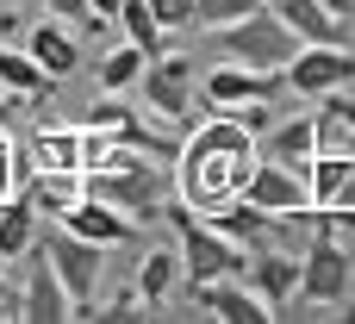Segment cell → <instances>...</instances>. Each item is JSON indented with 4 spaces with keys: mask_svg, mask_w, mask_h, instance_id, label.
<instances>
[{
    "mask_svg": "<svg viewBox=\"0 0 355 324\" xmlns=\"http://www.w3.org/2000/svg\"><path fill=\"white\" fill-rule=\"evenodd\" d=\"M175 156H181V200L193 212H212L243 194L256 169V131H243V119L231 112H200V125L187 131Z\"/></svg>",
    "mask_w": 355,
    "mask_h": 324,
    "instance_id": "1",
    "label": "cell"
},
{
    "mask_svg": "<svg viewBox=\"0 0 355 324\" xmlns=\"http://www.w3.org/2000/svg\"><path fill=\"white\" fill-rule=\"evenodd\" d=\"M81 194L119 206L125 219H162V206H168L175 187H168V175H162L156 156H144L131 144H112L100 169H81Z\"/></svg>",
    "mask_w": 355,
    "mask_h": 324,
    "instance_id": "2",
    "label": "cell"
},
{
    "mask_svg": "<svg viewBox=\"0 0 355 324\" xmlns=\"http://www.w3.org/2000/svg\"><path fill=\"white\" fill-rule=\"evenodd\" d=\"M162 219L175 225V256H181V275L187 281H218V275H243V250L212 225V219H193V206H162Z\"/></svg>",
    "mask_w": 355,
    "mask_h": 324,
    "instance_id": "3",
    "label": "cell"
},
{
    "mask_svg": "<svg viewBox=\"0 0 355 324\" xmlns=\"http://www.w3.org/2000/svg\"><path fill=\"white\" fill-rule=\"evenodd\" d=\"M349 300V256H343V237H324L312 231L306 250H300V293L281 318H318L324 306H343Z\"/></svg>",
    "mask_w": 355,
    "mask_h": 324,
    "instance_id": "4",
    "label": "cell"
},
{
    "mask_svg": "<svg viewBox=\"0 0 355 324\" xmlns=\"http://www.w3.org/2000/svg\"><path fill=\"white\" fill-rule=\"evenodd\" d=\"M212 37H218V50H225L231 62H250V69H287L293 50H300V37L287 31V19H281L275 6L243 12L237 25H225V31H212Z\"/></svg>",
    "mask_w": 355,
    "mask_h": 324,
    "instance_id": "5",
    "label": "cell"
},
{
    "mask_svg": "<svg viewBox=\"0 0 355 324\" xmlns=\"http://www.w3.org/2000/svg\"><path fill=\"white\" fill-rule=\"evenodd\" d=\"M37 250L50 256V268H56V281H62V293H69V306H87L94 300V287H100V275H106V250L100 244H87V237H75L69 225H37Z\"/></svg>",
    "mask_w": 355,
    "mask_h": 324,
    "instance_id": "6",
    "label": "cell"
},
{
    "mask_svg": "<svg viewBox=\"0 0 355 324\" xmlns=\"http://www.w3.org/2000/svg\"><path fill=\"white\" fill-rule=\"evenodd\" d=\"M193 56H175V50H156L150 62H144V75H137V87H144V106L162 119V125H187L193 119Z\"/></svg>",
    "mask_w": 355,
    "mask_h": 324,
    "instance_id": "7",
    "label": "cell"
},
{
    "mask_svg": "<svg viewBox=\"0 0 355 324\" xmlns=\"http://www.w3.org/2000/svg\"><path fill=\"white\" fill-rule=\"evenodd\" d=\"M281 87H287V75L281 69H250V62H218V69H206L200 75V100H206V112H237V106H250V100H281Z\"/></svg>",
    "mask_w": 355,
    "mask_h": 324,
    "instance_id": "8",
    "label": "cell"
},
{
    "mask_svg": "<svg viewBox=\"0 0 355 324\" xmlns=\"http://www.w3.org/2000/svg\"><path fill=\"white\" fill-rule=\"evenodd\" d=\"M281 75H287L293 94H312V100H318V94H337V87L355 81V50L349 44H300Z\"/></svg>",
    "mask_w": 355,
    "mask_h": 324,
    "instance_id": "9",
    "label": "cell"
},
{
    "mask_svg": "<svg viewBox=\"0 0 355 324\" xmlns=\"http://www.w3.org/2000/svg\"><path fill=\"white\" fill-rule=\"evenodd\" d=\"M243 281L256 287V300L281 318L300 293V250H250L243 256Z\"/></svg>",
    "mask_w": 355,
    "mask_h": 324,
    "instance_id": "10",
    "label": "cell"
},
{
    "mask_svg": "<svg viewBox=\"0 0 355 324\" xmlns=\"http://www.w3.org/2000/svg\"><path fill=\"white\" fill-rule=\"evenodd\" d=\"M193 306L206 312V318L218 324H268L275 312L256 300V287L243 281V275H218V281H193Z\"/></svg>",
    "mask_w": 355,
    "mask_h": 324,
    "instance_id": "11",
    "label": "cell"
},
{
    "mask_svg": "<svg viewBox=\"0 0 355 324\" xmlns=\"http://www.w3.org/2000/svg\"><path fill=\"white\" fill-rule=\"evenodd\" d=\"M56 225H69L75 237H87V244H100V250H119V244L137 237V219H125L119 206H106V200H94V194H75V200L56 212Z\"/></svg>",
    "mask_w": 355,
    "mask_h": 324,
    "instance_id": "12",
    "label": "cell"
},
{
    "mask_svg": "<svg viewBox=\"0 0 355 324\" xmlns=\"http://www.w3.org/2000/svg\"><path fill=\"white\" fill-rule=\"evenodd\" d=\"M243 200H256L262 212H312L306 175H300V169H287V162H268V156H256L250 181H243Z\"/></svg>",
    "mask_w": 355,
    "mask_h": 324,
    "instance_id": "13",
    "label": "cell"
},
{
    "mask_svg": "<svg viewBox=\"0 0 355 324\" xmlns=\"http://www.w3.org/2000/svg\"><path fill=\"white\" fill-rule=\"evenodd\" d=\"M25 262H31V275H25V293H19V318H31V324H62V318H69V293H62V281H56L50 256L31 244V250H25Z\"/></svg>",
    "mask_w": 355,
    "mask_h": 324,
    "instance_id": "14",
    "label": "cell"
},
{
    "mask_svg": "<svg viewBox=\"0 0 355 324\" xmlns=\"http://www.w3.org/2000/svg\"><path fill=\"white\" fill-rule=\"evenodd\" d=\"M25 56H31L50 81H62V75H75V69H81V44H75V31H69L62 19H50V12L25 31Z\"/></svg>",
    "mask_w": 355,
    "mask_h": 324,
    "instance_id": "15",
    "label": "cell"
},
{
    "mask_svg": "<svg viewBox=\"0 0 355 324\" xmlns=\"http://www.w3.org/2000/svg\"><path fill=\"white\" fill-rule=\"evenodd\" d=\"M275 12L287 19V31L300 44H349V25L331 6H318V0H275Z\"/></svg>",
    "mask_w": 355,
    "mask_h": 324,
    "instance_id": "16",
    "label": "cell"
},
{
    "mask_svg": "<svg viewBox=\"0 0 355 324\" xmlns=\"http://www.w3.org/2000/svg\"><path fill=\"white\" fill-rule=\"evenodd\" d=\"M256 156H268V162H287V169H300V175H306V162L318 156V137H312V112L268 125V137H262V150H256Z\"/></svg>",
    "mask_w": 355,
    "mask_h": 324,
    "instance_id": "17",
    "label": "cell"
},
{
    "mask_svg": "<svg viewBox=\"0 0 355 324\" xmlns=\"http://www.w3.org/2000/svg\"><path fill=\"white\" fill-rule=\"evenodd\" d=\"M31 244H37V206H31L25 187H19V194L0 200V262H25Z\"/></svg>",
    "mask_w": 355,
    "mask_h": 324,
    "instance_id": "18",
    "label": "cell"
},
{
    "mask_svg": "<svg viewBox=\"0 0 355 324\" xmlns=\"http://www.w3.org/2000/svg\"><path fill=\"white\" fill-rule=\"evenodd\" d=\"M175 287H181V256L175 250H150L144 268H137V300L144 306H168Z\"/></svg>",
    "mask_w": 355,
    "mask_h": 324,
    "instance_id": "19",
    "label": "cell"
},
{
    "mask_svg": "<svg viewBox=\"0 0 355 324\" xmlns=\"http://www.w3.org/2000/svg\"><path fill=\"white\" fill-rule=\"evenodd\" d=\"M75 194H81V169H50V162H44V175L25 181V200H31L37 212H50V219H56Z\"/></svg>",
    "mask_w": 355,
    "mask_h": 324,
    "instance_id": "20",
    "label": "cell"
},
{
    "mask_svg": "<svg viewBox=\"0 0 355 324\" xmlns=\"http://www.w3.org/2000/svg\"><path fill=\"white\" fill-rule=\"evenodd\" d=\"M0 87L25 94V100H50V94H56V81H50L25 50H6V44H0Z\"/></svg>",
    "mask_w": 355,
    "mask_h": 324,
    "instance_id": "21",
    "label": "cell"
},
{
    "mask_svg": "<svg viewBox=\"0 0 355 324\" xmlns=\"http://www.w3.org/2000/svg\"><path fill=\"white\" fill-rule=\"evenodd\" d=\"M144 62H150V56H144L131 37H125L119 50H106V56H100V94H125V87H137Z\"/></svg>",
    "mask_w": 355,
    "mask_h": 324,
    "instance_id": "22",
    "label": "cell"
},
{
    "mask_svg": "<svg viewBox=\"0 0 355 324\" xmlns=\"http://www.w3.org/2000/svg\"><path fill=\"white\" fill-rule=\"evenodd\" d=\"M112 19L125 25V37H131V44L144 50V56H156V50H162V37H168V31L156 25V12H150V0H119V12H112Z\"/></svg>",
    "mask_w": 355,
    "mask_h": 324,
    "instance_id": "23",
    "label": "cell"
},
{
    "mask_svg": "<svg viewBox=\"0 0 355 324\" xmlns=\"http://www.w3.org/2000/svg\"><path fill=\"white\" fill-rule=\"evenodd\" d=\"M256 6H268V0H193V31H225Z\"/></svg>",
    "mask_w": 355,
    "mask_h": 324,
    "instance_id": "24",
    "label": "cell"
},
{
    "mask_svg": "<svg viewBox=\"0 0 355 324\" xmlns=\"http://www.w3.org/2000/svg\"><path fill=\"white\" fill-rule=\"evenodd\" d=\"M312 137H318V150H324V156H355V131L331 112V106H318V112H312Z\"/></svg>",
    "mask_w": 355,
    "mask_h": 324,
    "instance_id": "25",
    "label": "cell"
},
{
    "mask_svg": "<svg viewBox=\"0 0 355 324\" xmlns=\"http://www.w3.org/2000/svg\"><path fill=\"white\" fill-rule=\"evenodd\" d=\"M37 156L50 169H81V131H37Z\"/></svg>",
    "mask_w": 355,
    "mask_h": 324,
    "instance_id": "26",
    "label": "cell"
},
{
    "mask_svg": "<svg viewBox=\"0 0 355 324\" xmlns=\"http://www.w3.org/2000/svg\"><path fill=\"white\" fill-rule=\"evenodd\" d=\"M25 181H31V169H25V150L0 137V200H6V194H19Z\"/></svg>",
    "mask_w": 355,
    "mask_h": 324,
    "instance_id": "27",
    "label": "cell"
},
{
    "mask_svg": "<svg viewBox=\"0 0 355 324\" xmlns=\"http://www.w3.org/2000/svg\"><path fill=\"white\" fill-rule=\"evenodd\" d=\"M50 19H62V25H81V31H100V19H94V6L87 0H37Z\"/></svg>",
    "mask_w": 355,
    "mask_h": 324,
    "instance_id": "28",
    "label": "cell"
},
{
    "mask_svg": "<svg viewBox=\"0 0 355 324\" xmlns=\"http://www.w3.org/2000/svg\"><path fill=\"white\" fill-rule=\"evenodd\" d=\"M162 31H193V0H150Z\"/></svg>",
    "mask_w": 355,
    "mask_h": 324,
    "instance_id": "29",
    "label": "cell"
},
{
    "mask_svg": "<svg viewBox=\"0 0 355 324\" xmlns=\"http://www.w3.org/2000/svg\"><path fill=\"white\" fill-rule=\"evenodd\" d=\"M137 306H144V300H137V287H131V293H119V300H106V306H94V318H100V324H125V318H144Z\"/></svg>",
    "mask_w": 355,
    "mask_h": 324,
    "instance_id": "30",
    "label": "cell"
},
{
    "mask_svg": "<svg viewBox=\"0 0 355 324\" xmlns=\"http://www.w3.org/2000/svg\"><path fill=\"white\" fill-rule=\"evenodd\" d=\"M318 100H324V106H331V112H337V119L355 131V94H343V87H337V94H318Z\"/></svg>",
    "mask_w": 355,
    "mask_h": 324,
    "instance_id": "31",
    "label": "cell"
},
{
    "mask_svg": "<svg viewBox=\"0 0 355 324\" xmlns=\"http://www.w3.org/2000/svg\"><path fill=\"white\" fill-rule=\"evenodd\" d=\"M19 106H25V94H12V87H0V125H6V119H12Z\"/></svg>",
    "mask_w": 355,
    "mask_h": 324,
    "instance_id": "32",
    "label": "cell"
},
{
    "mask_svg": "<svg viewBox=\"0 0 355 324\" xmlns=\"http://www.w3.org/2000/svg\"><path fill=\"white\" fill-rule=\"evenodd\" d=\"M87 6H94V19H100V25H106V19L119 12V0H87Z\"/></svg>",
    "mask_w": 355,
    "mask_h": 324,
    "instance_id": "33",
    "label": "cell"
},
{
    "mask_svg": "<svg viewBox=\"0 0 355 324\" xmlns=\"http://www.w3.org/2000/svg\"><path fill=\"white\" fill-rule=\"evenodd\" d=\"M337 318H343V324H355V293L343 300V312H337Z\"/></svg>",
    "mask_w": 355,
    "mask_h": 324,
    "instance_id": "34",
    "label": "cell"
},
{
    "mask_svg": "<svg viewBox=\"0 0 355 324\" xmlns=\"http://www.w3.org/2000/svg\"><path fill=\"white\" fill-rule=\"evenodd\" d=\"M0 300H19V293H12V287H6V281H0Z\"/></svg>",
    "mask_w": 355,
    "mask_h": 324,
    "instance_id": "35",
    "label": "cell"
},
{
    "mask_svg": "<svg viewBox=\"0 0 355 324\" xmlns=\"http://www.w3.org/2000/svg\"><path fill=\"white\" fill-rule=\"evenodd\" d=\"M0 6H19V0H0Z\"/></svg>",
    "mask_w": 355,
    "mask_h": 324,
    "instance_id": "36",
    "label": "cell"
},
{
    "mask_svg": "<svg viewBox=\"0 0 355 324\" xmlns=\"http://www.w3.org/2000/svg\"><path fill=\"white\" fill-rule=\"evenodd\" d=\"M268 6H275V0H268Z\"/></svg>",
    "mask_w": 355,
    "mask_h": 324,
    "instance_id": "37",
    "label": "cell"
}]
</instances>
